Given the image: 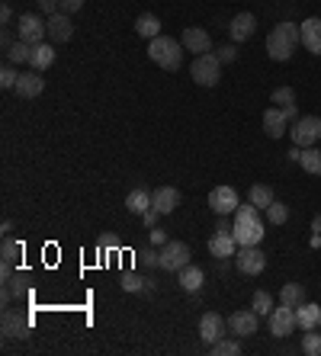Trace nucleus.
<instances>
[{"label":"nucleus","mask_w":321,"mask_h":356,"mask_svg":"<svg viewBox=\"0 0 321 356\" xmlns=\"http://www.w3.org/2000/svg\"><path fill=\"white\" fill-rule=\"evenodd\" d=\"M142 218H145V228H154V225H158V222H160V212H158V209H154V206H151V209H148V212H145V216H142Z\"/></svg>","instance_id":"obj_45"},{"label":"nucleus","mask_w":321,"mask_h":356,"mask_svg":"<svg viewBox=\"0 0 321 356\" xmlns=\"http://www.w3.org/2000/svg\"><path fill=\"white\" fill-rule=\"evenodd\" d=\"M0 232H3V238H7V234H10V232H13V222H10V218H7V222L0 225Z\"/></svg>","instance_id":"obj_50"},{"label":"nucleus","mask_w":321,"mask_h":356,"mask_svg":"<svg viewBox=\"0 0 321 356\" xmlns=\"http://www.w3.org/2000/svg\"><path fill=\"white\" fill-rule=\"evenodd\" d=\"M263 212H267V222H270V225H286L289 222V209L283 206V202H277V199H273Z\"/></svg>","instance_id":"obj_34"},{"label":"nucleus","mask_w":321,"mask_h":356,"mask_svg":"<svg viewBox=\"0 0 321 356\" xmlns=\"http://www.w3.org/2000/svg\"><path fill=\"white\" fill-rule=\"evenodd\" d=\"M190 74H193V81L199 83V87H215V83L222 81V61H219V55H212V51L196 55L193 67H190Z\"/></svg>","instance_id":"obj_4"},{"label":"nucleus","mask_w":321,"mask_h":356,"mask_svg":"<svg viewBox=\"0 0 321 356\" xmlns=\"http://www.w3.org/2000/svg\"><path fill=\"white\" fill-rule=\"evenodd\" d=\"M225 337V318L219 315V312H206L203 318H199V340L203 343H219V340Z\"/></svg>","instance_id":"obj_12"},{"label":"nucleus","mask_w":321,"mask_h":356,"mask_svg":"<svg viewBox=\"0 0 321 356\" xmlns=\"http://www.w3.org/2000/svg\"><path fill=\"white\" fill-rule=\"evenodd\" d=\"M0 331H3V337H10V340H23V337H29V318H23L19 312H3Z\"/></svg>","instance_id":"obj_14"},{"label":"nucleus","mask_w":321,"mask_h":356,"mask_svg":"<svg viewBox=\"0 0 321 356\" xmlns=\"http://www.w3.org/2000/svg\"><path fill=\"white\" fill-rule=\"evenodd\" d=\"M273 199H277V196H273V190L267 186V183H254L251 193H247V202H254L257 209H267Z\"/></svg>","instance_id":"obj_31"},{"label":"nucleus","mask_w":321,"mask_h":356,"mask_svg":"<svg viewBox=\"0 0 321 356\" xmlns=\"http://www.w3.org/2000/svg\"><path fill=\"white\" fill-rule=\"evenodd\" d=\"M84 7V0H58V13H77V10Z\"/></svg>","instance_id":"obj_41"},{"label":"nucleus","mask_w":321,"mask_h":356,"mask_svg":"<svg viewBox=\"0 0 321 356\" xmlns=\"http://www.w3.org/2000/svg\"><path fill=\"white\" fill-rule=\"evenodd\" d=\"M17 29H19V39L29 42V45H39V42H45V35H49V23H45L42 17H35V13H23Z\"/></svg>","instance_id":"obj_9"},{"label":"nucleus","mask_w":321,"mask_h":356,"mask_svg":"<svg viewBox=\"0 0 321 356\" xmlns=\"http://www.w3.org/2000/svg\"><path fill=\"white\" fill-rule=\"evenodd\" d=\"M312 228H315V234H321V216H318V218H315V222H312Z\"/></svg>","instance_id":"obj_52"},{"label":"nucleus","mask_w":321,"mask_h":356,"mask_svg":"<svg viewBox=\"0 0 321 356\" xmlns=\"http://www.w3.org/2000/svg\"><path fill=\"white\" fill-rule=\"evenodd\" d=\"M138 257H142V264H148V266H160V250H154V248L142 250Z\"/></svg>","instance_id":"obj_42"},{"label":"nucleus","mask_w":321,"mask_h":356,"mask_svg":"<svg viewBox=\"0 0 321 356\" xmlns=\"http://www.w3.org/2000/svg\"><path fill=\"white\" fill-rule=\"evenodd\" d=\"M17 81H19L17 65H3V71H0V87H3V90H13Z\"/></svg>","instance_id":"obj_38"},{"label":"nucleus","mask_w":321,"mask_h":356,"mask_svg":"<svg viewBox=\"0 0 321 356\" xmlns=\"http://www.w3.org/2000/svg\"><path fill=\"white\" fill-rule=\"evenodd\" d=\"M148 58L164 71H177L183 65V42H177L174 35H158L148 42Z\"/></svg>","instance_id":"obj_3"},{"label":"nucleus","mask_w":321,"mask_h":356,"mask_svg":"<svg viewBox=\"0 0 321 356\" xmlns=\"http://www.w3.org/2000/svg\"><path fill=\"white\" fill-rule=\"evenodd\" d=\"M283 113H286L289 125H293V122H296V119H299V109H296V103H293V106H283Z\"/></svg>","instance_id":"obj_49"},{"label":"nucleus","mask_w":321,"mask_h":356,"mask_svg":"<svg viewBox=\"0 0 321 356\" xmlns=\"http://www.w3.org/2000/svg\"><path fill=\"white\" fill-rule=\"evenodd\" d=\"M209 254L215 260H229V257H235L238 254V241H235V234H212L209 238Z\"/></svg>","instance_id":"obj_17"},{"label":"nucleus","mask_w":321,"mask_h":356,"mask_svg":"<svg viewBox=\"0 0 321 356\" xmlns=\"http://www.w3.org/2000/svg\"><path fill=\"white\" fill-rule=\"evenodd\" d=\"M3 58H7V65H29V61H33V45L17 39L7 51H3Z\"/></svg>","instance_id":"obj_24"},{"label":"nucleus","mask_w":321,"mask_h":356,"mask_svg":"<svg viewBox=\"0 0 321 356\" xmlns=\"http://www.w3.org/2000/svg\"><path fill=\"white\" fill-rule=\"evenodd\" d=\"M279 302L289 308H299L305 302V286L302 282H286V286L279 289Z\"/></svg>","instance_id":"obj_28"},{"label":"nucleus","mask_w":321,"mask_h":356,"mask_svg":"<svg viewBox=\"0 0 321 356\" xmlns=\"http://www.w3.org/2000/svg\"><path fill=\"white\" fill-rule=\"evenodd\" d=\"M177 282H180V289H186V292H199L203 289V282H206V273L199 270V266L186 264L183 270L177 273Z\"/></svg>","instance_id":"obj_23"},{"label":"nucleus","mask_w":321,"mask_h":356,"mask_svg":"<svg viewBox=\"0 0 321 356\" xmlns=\"http://www.w3.org/2000/svg\"><path fill=\"white\" fill-rule=\"evenodd\" d=\"M126 209L132 212V216H145L148 209H151V196H148V190H132L126 196Z\"/></svg>","instance_id":"obj_29"},{"label":"nucleus","mask_w":321,"mask_h":356,"mask_svg":"<svg viewBox=\"0 0 321 356\" xmlns=\"http://www.w3.org/2000/svg\"><path fill=\"white\" fill-rule=\"evenodd\" d=\"M180 42H183L186 51H196V55H206V51H212V39L206 29H199V26H186L183 35H180Z\"/></svg>","instance_id":"obj_13"},{"label":"nucleus","mask_w":321,"mask_h":356,"mask_svg":"<svg viewBox=\"0 0 321 356\" xmlns=\"http://www.w3.org/2000/svg\"><path fill=\"white\" fill-rule=\"evenodd\" d=\"M235 266H238V273H245V276H261L267 270V254L257 244L254 248H238Z\"/></svg>","instance_id":"obj_7"},{"label":"nucleus","mask_w":321,"mask_h":356,"mask_svg":"<svg viewBox=\"0 0 321 356\" xmlns=\"http://www.w3.org/2000/svg\"><path fill=\"white\" fill-rule=\"evenodd\" d=\"M71 35H74V26H71V17L68 13H55V17H49V39L51 42H71Z\"/></svg>","instance_id":"obj_20"},{"label":"nucleus","mask_w":321,"mask_h":356,"mask_svg":"<svg viewBox=\"0 0 321 356\" xmlns=\"http://www.w3.org/2000/svg\"><path fill=\"white\" fill-rule=\"evenodd\" d=\"M215 55H219V61H225V65H231V61L238 58V42H231V45H222V49L215 51Z\"/></svg>","instance_id":"obj_40"},{"label":"nucleus","mask_w":321,"mask_h":356,"mask_svg":"<svg viewBox=\"0 0 321 356\" xmlns=\"http://www.w3.org/2000/svg\"><path fill=\"white\" fill-rule=\"evenodd\" d=\"M286 129H289V119L279 106H270L267 113H263V132L270 135V138H283Z\"/></svg>","instance_id":"obj_18"},{"label":"nucleus","mask_w":321,"mask_h":356,"mask_svg":"<svg viewBox=\"0 0 321 356\" xmlns=\"http://www.w3.org/2000/svg\"><path fill=\"white\" fill-rule=\"evenodd\" d=\"M270 103L273 106H293V103H296V90H293V87H277V90L270 93Z\"/></svg>","instance_id":"obj_35"},{"label":"nucleus","mask_w":321,"mask_h":356,"mask_svg":"<svg viewBox=\"0 0 321 356\" xmlns=\"http://www.w3.org/2000/svg\"><path fill=\"white\" fill-rule=\"evenodd\" d=\"M10 19H13V10H10V3H3V7H0V23L7 26Z\"/></svg>","instance_id":"obj_48"},{"label":"nucleus","mask_w":321,"mask_h":356,"mask_svg":"<svg viewBox=\"0 0 321 356\" xmlns=\"http://www.w3.org/2000/svg\"><path fill=\"white\" fill-rule=\"evenodd\" d=\"M186 264H190V244L170 238L167 244L160 248V270H167V273H180Z\"/></svg>","instance_id":"obj_5"},{"label":"nucleus","mask_w":321,"mask_h":356,"mask_svg":"<svg viewBox=\"0 0 321 356\" xmlns=\"http://www.w3.org/2000/svg\"><path fill=\"white\" fill-rule=\"evenodd\" d=\"M299 42H302V26L279 23V26H273L270 35H267V55H270L273 61H289L293 51L299 49Z\"/></svg>","instance_id":"obj_2"},{"label":"nucleus","mask_w":321,"mask_h":356,"mask_svg":"<svg viewBox=\"0 0 321 356\" xmlns=\"http://www.w3.org/2000/svg\"><path fill=\"white\" fill-rule=\"evenodd\" d=\"M231 228H235V222H229V216H219V225H215V232H219V234H231Z\"/></svg>","instance_id":"obj_46"},{"label":"nucleus","mask_w":321,"mask_h":356,"mask_svg":"<svg viewBox=\"0 0 321 356\" xmlns=\"http://www.w3.org/2000/svg\"><path fill=\"white\" fill-rule=\"evenodd\" d=\"M238 206H241V199H238L235 186H215L209 193V209L215 216H235Z\"/></svg>","instance_id":"obj_8"},{"label":"nucleus","mask_w":321,"mask_h":356,"mask_svg":"<svg viewBox=\"0 0 321 356\" xmlns=\"http://www.w3.org/2000/svg\"><path fill=\"white\" fill-rule=\"evenodd\" d=\"M51 65H55V49L45 45V42L33 45V61H29V67H33V71H45V67H51Z\"/></svg>","instance_id":"obj_25"},{"label":"nucleus","mask_w":321,"mask_h":356,"mask_svg":"<svg viewBox=\"0 0 321 356\" xmlns=\"http://www.w3.org/2000/svg\"><path fill=\"white\" fill-rule=\"evenodd\" d=\"M231 234H235L238 248H254V244H261V241H263V218H261V209L254 206V202L238 206Z\"/></svg>","instance_id":"obj_1"},{"label":"nucleus","mask_w":321,"mask_h":356,"mask_svg":"<svg viewBox=\"0 0 321 356\" xmlns=\"http://www.w3.org/2000/svg\"><path fill=\"white\" fill-rule=\"evenodd\" d=\"M39 10H45L49 17H55V13H58V0H39Z\"/></svg>","instance_id":"obj_47"},{"label":"nucleus","mask_w":321,"mask_h":356,"mask_svg":"<svg viewBox=\"0 0 321 356\" xmlns=\"http://www.w3.org/2000/svg\"><path fill=\"white\" fill-rule=\"evenodd\" d=\"M151 206L158 209L160 216H170V212L180 206V190L177 186H158V190L151 193Z\"/></svg>","instance_id":"obj_16"},{"label":"nucleus","mask_w":321,"mask_h":356,"mask_svg":"<svg viewBox=\"0 0 321 356\" xmlns=\"http://www.w3.org/2000/svg\"><path fill=\"white\" fill-rule=\"evenodd\" d=\"M299 327L296 321V308H289L279 302V308H273L270 312V331L277 334V337H289V334Z\"/></svg>","instance_id":"obj_11"},{"label":"nucleus","mask_w":321,"mask_h":356,"mask_svg":"<svg viewBox=\"0 0 321 356\" xmlns=\"http://www.w3.org/2000/svg\"><path fill=\"white\" fill-rule=\"evenodd\" d=\"M145 282H148V280H142L138 273H126V276H122V289H126V292H145Z\"/></svg>","instance_id":"obj_39"},{"label":"nucleus","mask_w":321,"mask_h":356,"mask_svg":"<svg viewBox=\"0 0 321 356\" xmlns=\"http://www.w3.org/2000/svg\"><path fill=\"white\" fill-rule=\"evenodd\" d=\"M289 135H293V141H296L299 148H312V145H318V138H321V119L318 116H299L296 122H293V129H289Z\"/></svg>","instance_id":"obj_6"},{"label":"nucleus","mask_w":321,"mask_h":356,"mask_svg":"<svg viewBox=\"0 0 321 356\" xmlns=\"http://www.w3.org/2000/svg\"><path fill=\"white\" fill-rule=\"evenodd\" d=\"M299 164H302L305 174H312V177H321V151L315 148H302V158H299Z\"/></svg>","instance_id":"obj_30"},{"label":"nucleus","mask_w":321,"mask_h":356,"mask_svg":"<svg viewBox=\"0 0 321 356\" xmlns=\"http://www.w3.org/2000/svg\"><path fill=\"white\" fill-rule=\"evenodd\" d=\"M17 97H23V99H35V97H42V90H45V77H39V71H26V74H19V81H17Z\"/></svg>","instance_id":"obj_15"},{"label":"nucleus","mask_w":321,"mask_h":356,"mask_svg":"<svg viewBox=\"0 0 321 356\" xmlns=\"http://www.w3.org/2000/svg\"><path fill=\"white\" fill-rule=\"evenodd\" d=\"M302 45L312 55H321V19L318 17L302 19Z\"/></svg>","instance_id":"obj_21"},{"label":"nucleus","mask_w":321,"mask_h":356,"mask_svg":"<svg viewBox=\"0 0 321 356\" xmlns=\"http://www.w3.org/2000/svg\"><path fill=\"white\" fill-rule=\"evenodd\" d=\"M257 312L254 308H241V312H235V315L229 318V331L235 334L238 340H247V337H254L257 334Z\"/></svg>","instance_id":"obj_10"},{"label":"nucleus","mask_w":321,"mask_h":356,"mask_svg":"<svg viewBox=\"0 0 321 356\" xmlns=\"http://www.w3.org/2000/svg\"><path fill=\"white\" fill-rule=\"evenodd\" d=\"M100 250H119V238H116V234H103V238H100Z\"/></svg>","instance_id":"obj_44"},{"label":"nucleus","mask_w":321,"mask_h":356,"mask_svg":"<svg viewBox=\"0 0 321 356\" xmlns=\"http://www.w3.org/2000/svg\"><path fill=\"white\" fill-rule=\"evenodd\" d=\"M13 45V35H10V29H3V49H10Z\"/></svg>","instance_id":"obj_51"},{"label":"nucleus","mask_w":321,"mask_h":356,"mask_svg":"<svg viewBox=\"0 0 321 356\" xmlns=\"http://www.w3.org/2000/svg\"><path fill=\"white\" fill-rule=\"evenodd\" d=\"M251 308L257 312L261 318H270V312H273V296L270 292H254V302H251Z\"/></svg>","instance_id":"obj_32"},{"label":"nucleus","mask_w":321,"mask_h":356,"mask_svg":"<svg viewBox=\"0 0 321 356\" xmlns=\"http://www.w3.org/2000/svg\"><path fill=\"white\" fill-rule=\"evenodd\" d=\"M296 321L302 331H315V327H321V305H315V302H302V305L296 308Z\"/></svg>","instance_id":"obj_22"},{"label":"nucleus","mask_w":321,"mask_h":356,"mask_svg":"<svg viewBox=\"0 0 321 356\" xmlns=\"http://www.w3.org/2000/svg\"><path fill=\"white\" fill-rule=\"evenodd\" d=\"M212 353H215V356H238V353H241V343H238V340H225V337H222L219 343H212Z\"/></svg>","instance_id":"obj_37"},{"label":"nucleus","mask_w":321,"mask_h":356,"mask_svg":"<svg viewBox=\"0 0 321 356\" xmlns=\"http://www.w3.org/2000/svg\"><path fill=\"white\" fill-rule=\"evenodd\" d=\"M0 257L10 260V264H17V260L23 257V244H19V241H13L7 234V238H3V244H0Z\"/></svg>","instance_id":"obj_33"},{"label":"nucleus","mask_w":321,"mask_h":356,"mask_svg":"<svg viewBox=\"0 0 321 356\" xmlns=\"http://www.w3.org/2000/svg\"><path fill=\"white\" fill-rule=\"evenodd\" d=\"M254 29H257V19H254V13H238V17L229 23L231 42H247L254 35Z\"/></svg>","instance_id":"obj_19"},{"label":"nucleus","mask_w":321,"mask_h":356,"mask_svg":"<svg viewBox=\"0 0 321 356\" xmlns=\"http://www.w3.org/2000/svg\"><path fill=\"white\" fill-rule=\"evenodd\" d=\"M167 232H164V228H160V225H154V228H151V244H154V248H164V244H167Z\"/></svg>","instance_id":"obj_43"},{"label":"nucleus","mask_w":321,"mask_h":356,"mask_svg":"<svg viewBox=\"0 0 321 356\" xmlns=\"http://www.w3.org/2000/svg\"><path fill=\"white\" fill-rule=\"evenodd\" d=\"M135 33L142 35V39H148V42L158 39L160 35V19L154 17V13H142V17L135 19Z\"/></svg>","instance_id":"obj_26"},{"label":"nucleus","mask_w":321,"mask_h":356,"mask_svg":"<svg viewBox=\"0 0 321 356\" xmlns=\"http://www.w3.org/2000/svg\"><path fill=\"white\" fill-rule=\"evenodd\" d=\"M302 353H308V356H318L321 353V334H318V327H315V331H305Z\"/></svg>","instance_id":"obj_36"},{"label":"nucleus","mask_w":321,"mask_h":356,"mask_svg":"<svg viewBox=\"0 0 321 356\" xmlns=\"http://www.w3.org/2000/svg\"><path fill=\"white\" fill-rule=\"evenodd\" d=\"M26 282H29V276L26 273H13V276H7L3 280V302H10V298H19V296H26Z\"/></svg>","instance_id":"obj_27"}]
</instances>
